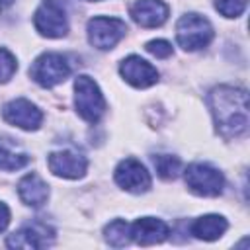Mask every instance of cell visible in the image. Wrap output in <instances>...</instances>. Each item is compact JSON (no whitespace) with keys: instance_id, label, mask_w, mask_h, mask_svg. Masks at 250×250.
<instances>
[{"instance_id":"15","label":"cell","mask_w":250,"mask_h":250,"mask_svg":"<svg viewBox=\"0 0 250 250\" xmlns=\"http://www.w3.org/2000/svg\"><path fill=\"white\" fill-rule=\"evenodd\" d=\"M18 193H20V199L25 203V205H31V207H41L47 197H49V186L37 176V174H25L20 184H18Z\"/></svg>"},{"instance_id":"24","label":"cell","mask_w":250,"mask_h":250,"mask_svg":"<svg viewBox=\"0 0 250 250\" xmlns=\"http://www.w3.org/2000/svg\"><path fill=\"white\" fill-rule=\"evenodd\" d=\"M14 0H0V10H4V8H8L10 4H12Z\"/></svg>"},{"instance_id":"1","label":"cell","mask_w":250,"mask_h":250,"mask_svg":"<svg viewBox=\"0 0 250 250\" xmlns=\"http://www.w3.org/2000/svg\"><path fill=\"white\" fill-rule=\"evenodd\" d=\"M217 131L225 139L240 137L248 129V92L232 86H217L207 96Z\"/></svg>"},{"instance_id":"22","label":"cell","mask_w":250,"mask_h":250,"mask_svg":"<svg viewBox=\"0 0 250 250\" xmlns=\"http://www.w3.org/2000/svg\"><path fill=\"white\" fill-rule=\"evenodd\" d=\"M146 51L154 55L156 59H168L172 55V45L164 39H152L146 43Z\"/></svg>"},{"instance_id":"16","label":"cell","mask_w":250,"mask_h":250,"mask_svg":"<svg viewBox=\"0 0 250 250\" xmlns=\"http://www.w3.org/2000/svg\"><path fill=\"white\" fill-rule=\"evenodd\" d=\"M229 223L221 215H203L191 223V234L201 240H217L225 230Z\"/></svg>"},{"instance_id":"4","label":"cell","mask_w":250,"mask_h":250,"mask_svg":"<svg viewBox=\"0 0 250 250\" xmlns=\"http://www.w3.org/2000/svg\"><path fill=\"white\" fill-rule=\"evenodd\" d=\"M70 74V62L61 53H43L29 66V76L43 88H53L64 82Z\"/></svg>"},{"instance_id":"17","label":"cell","mask_w":250,"mask_h":250,"mask_svg":"<svg viewBox=\"0 0 250 250\" xmlns=\"http://www.w3.org/2000/svg\"><path fill=\"white\" fill-rule=\"evenodd\" d=\"M104 234H105V240L117 248L129 244V240H131V229H129L127 221H123V219H115L109 225H105Z\"/></svg>"},{"instance_id":"21","label":"cell","mask_w":250,"mask_h":250,"mask_svg":"<svg viewBox=\"0 0 250 250\" xmlns=\"http://www.w3.org/2000/svg\"><path fill=\"white\" fill-rule=\"evenodd\" d=\"M16 68H18L16 57L10 51L0 49V82H8L14 76Z\"/></svg>"},{"instance_id":"7","label":"cell","mask_w":250,"mask_h":250,"mask_svg":"<svg viewBox=\"0 0 250 250\" xmlns=\"http://www.w3.org/2000/svg\"><path fill=\"white\" fill-rule=\"evenodd\" d=\"M33 25L35 29L45 35V37H62L68 31V20H66V12L64 6L59 0H45L33 16Z\"/></svg>"},{"instance_id":"8","label":"cell","mask_w":250,"mask_h":250,"mask_svg":"<svg viewBox=\"0 0 250 250\" xmlns=\"http://www.w3.org/2000/svg\"><path fill=\"white\" fill-rule=\"evenodd\" d=\"M2 117L10 125L20 127V129H25V131L39 129V125L43 121L41 109L35 104H31L29 100H23V98H18V100L8 102L4 105V109H2Z\"/></svg>"},{"instance_id":"5","label":"cell","mask_w":250,"mask_h":250,"mask_svg":"<svg viewBox=\"0 0 250 250\" xmlns=\"http://www.w3.org/2000/svg\"><path fill=\"white\" fill-rule=\"evenodd\" d=\"M125 33H127V23L119 18L96 16L88 21V41L100 51L113 49L125 37Z\"/></svg>"},{"instance_id":"23","label":"cell","mask_w":250,"mask_h":250,"mask_svg":"<svg viewBox=\"0 0 250 250\" xmlns=\"http://www.w3.org/2000/svg\"><path fill=\"white\" fill-rule=\"evenodd\" d=\"M8 223H10V209L6 203L0 201V232L8 227Z\"/></svg>"},{"instance_id":"25","label":"cell","mask_w":250,"mask_h":250,"mask_svg":"<svg viewBox=\"0 0 250 250\" xmlns=\"http://www.w3.org/2000/svg\"><path fill=\"white\" fill-rule=\"evenodd\" d=\"M92 2H100V0H92Z\"/></svg>"},{"instance_id":"2","label":"cell","mask_w":250,"mask_h":250,"mask_svg":"<svg viewBox=\"0 0 250 250\" xmlns=\"http://www.w3.org/2000/svg\"><path fill=\"white\" fill-rule=\"evenodd\" d=\"M74 105H76L78 115L88 123H98L100 117L105 111L104 94L100 92L98 84L86 74L76 76V82H74Z\"/></svg>"},{"instance_id":"20","label":"cell","mask_w":250,"mask_h":250,"mask_svg":"<svg viewBox=\"0 0 250 250\" xmlns=\"http://www.w3.org/2000/svg\"><path fill=\"white\" fill-rule=\"evenodd\" d=\"M248 0H217L215 8L225 16V18H238L246 10Z\"/></svg>"},{"instance_id":"18","label":"cell","mask_w":250,"mask_h":250,"mask_svg":"<svg viewBox=\"0 0 250 250\" xmlns=\"http://www.w3.org/2000/svg\"><path fill=\"white\" fill-rule=\"evenodd\" d=\"M152 164H154V168L162 180H174V178H178V174L182 170L180 158L172 156V154H154Z\"/></svg>"},{"instance_id":"14","label":"cell","mask_w":250,"mask_h":250,"mask_svg":"<svg viewBox=\"0 0 250 250\" xmlns=\"http://www.w3.org/2000/svg\"><path fill=\"white\" fill-rule=\"evenodd\" d=\"M170 8L162 0H137L131 6V18L141 27H158L168 20Z\"/></svg>"},{"instance_id":"13","label":"cell","mask_w":250,"mask_h":250,"mask_svg":"<svg viewBox=\"0 0 250 250\" xmlns=\"http://www.w3.org/2000/svg\"><path fill=\"white\" fill-rule=\"evenodd\" d=\"M129 229H131V240H135L141 246L158 244L166 240L170 234V227L156 217H141Z\"/></svg>"},{"instance_id":"11","label":"cell","mask_w":250,"mask_h":250,"mask_svg":"<svg viewBox=\"0 0 250 250\" xmlns=\"http://www.w3.org/2000/svg\"><path fill=\"white\" fill-rule=\"evenodd\" d=\"M119 72L125 78V82H129L135 88H148L158 82V70L148 61L137 55L123 59L119 64Z\"/></svg>"},{"instance_id":"19","label":"cell","mask_w":250,"mask_h":250,"mask_svg":"<svg viewBox=\"0 0 250 250\" xmlns=\"http://www.w3.org/2000/svg\"><path fill=\"white\" fill-rule=\"evenodd\" d=\"M29 164V156L25 152H16L8 146H0V170L14 172Z\"/></svg>"},{"instance_id":"12","label":"cell","mask_w":250,"mask_h":250,"mask_svg":"<svg viewBox=\"0 0 250 250\" xmlns=\"http://www.w3.org/2000/svg\"><path fill=\"white\" fill-rule=\"evenodd\" d=\"M47 164L55 176L68 178V180L82 178L86 174V168H88L86 158L74 150H55L49 154Z\"/></svg>"},{"instance_id":"3","label":"cell","mask_w":250,"mask_h":250,"mask_svg":"<svg viewBox=\"0 0 250 250\" xmlns=\"http://www.w3.org/2000/svg\"><path fill=\"white\" fill-rule=\"evenodd\" d=\"M178 45L186 51H197L209 45L213 39V27L207 18L199 14H186L176 23Z\"/></svg>"},{"instance_id":"9","label":"cell","mask_w":250,"mask_h":250,"mask_svg":"<svg viewBox=\"0 0 250 250\" xmlns=\"http://www.w3.org/2000/svg\"><path fill=\"white\" fill-rule=\"evenodd\" d=\"M115 182L131 193H143L150 188V174L137 158H125L115 168Z\"/></svg>"},{"instance_id":"6","label":"cell","mask_w":250,"mask_h":250,"mask_svg":"<svg viewBox=\"0 0 250 250\" xmlns=\"http://www.w3.org/2000/svg\"><path fill=\"white\" fill-rule=\"evenodd\" d=\"M186 184L188 188L201 197H215L223 191L225 188V178L223 174L209 166V164H189L186 168Z\"/></svg>"},{"instance_id":"10","label":"cell","mask_w":250,"mask_h":250,"mask_svg":"<svg viewBox=\"0 0 250 250\" xmlns=\"http://www.w3.org/2000/svg\"><path fill=\"white\" fill-rule=\"evenodd\" d=\"M55 238V232L51 227H47L45 223H31V225H25L18 230H14L6 244L10 248H45L47 244H51Z\"/></svg>"}]
</instances>
